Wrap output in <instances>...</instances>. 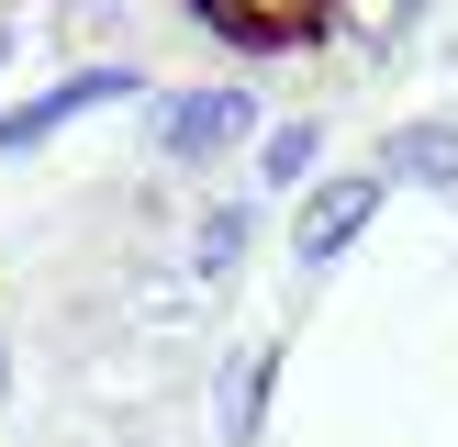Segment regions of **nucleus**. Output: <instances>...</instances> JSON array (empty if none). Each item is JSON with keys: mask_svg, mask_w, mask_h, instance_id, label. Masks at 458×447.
<instances>
[{"mask_svg": "<svg viewBox=\"0 0 458 447\" xmlns=\"http://www.w3.org/2000/svg\"><path fill=\"white\" fill-rule=\"evenodd\" d=\"M258 89H235V79H191V89H168L157 101V156L168 168H224L235 146H258Z\"/></svg>", "mask_w": 458, "mask_h": 447, "instance_id": "nucleus-1", "label": "nucleus"}, {"mask_svg": "<svg viewBox=\"0 0 458 447\" xmlns=\"http://www.w3.org/2000/svg\"><path fill=\"white\" fill-rule=\"evenodd\" d=\"M380 201H392V179H380V168H325L302 201H291V268H302V280H325V268L380 224Z\"/></svg>", "mask_w": 458, "mask_h": 447, "instance_id": "nucleus-2", "label": "nucleus"}, {"mask_svg": "<svg viewBox=\"0 0 458 447\" xmlns=\"http://www.w3.org/2000/svg\"><path fill=\"white\" fill-rule=\"evenodd\" d=\"M134 67L123 56H89V67H67L56 89H34V101H0V156H34V146H56L79 112H112V101H134Z\"/></svg>", "mask_w": 458, "mask_h": 447, "instance_id": "nucleus-3", "label": "nucleus"}, {"mask_svg": "<svg viewBox=\"0 0 458 447\" xmlns=\"http://www.w3.org/2000/svg\"><path fill=\"white\" fill-rule=\"evenodd\" d=\"M268 402H280V335H246L201 369V425L213 447H258L268 436Z\"/></svg>", "mask_w": 458, "mask_h": 447, "instance_id": "nucleus-4", "label": "nucleus"}, {"mask_svg": "<svg viewBox=\"0 0 458 447\" xmlns=\"http://www.w3.org/2000/svg\"><path fill=\"white\" fill-rule=\"evenodd\" d=\"M258 190H235V201H201L191 213V235H179V280L191 291H235L246 280V257H258Z\"/></svg>", "mask_w": 458, "mask_h": 447, "instance_id": "nucleus-5", "label": "nucleus"}, {"mask_svg": "<svg viewBox=\"0 0 458 447\" xmlns=\"http://www.w3.org/2000/svg\"><path fill=\"white\" fill-rule=\"evenodd\" d=\"M369 168L403 179V190H458V112H414V123H392Z\"/></svg>", "mask_w": 458, "mask_h": 447, "instance_id": "nucleus-6", "label": "nucleus"}, {"mask_svg": "<svg viewBox=\"0 0 458 447\" xmlns=\"http://www.w3.org/2000/svg\"><path fill=\"white\" fill-rule=\"evenodd\" d=\"M313 179H325V123H313V112L268 123L258 134V201H302Z\"/></svg>", "mask_w": 458, "mask_h": 447, "instance_id": "nucleus-7", "label": "nucleus"}, {"mask_svg": "<svg viewBox=\"0 0 458 447\" xmlns=\"http://www.w3.org/2000/svg\"><path fill=\"white\" fill-rule=\"evenodd\" d=\"M414 12H425V0H325V22H335L347 45H392Z\"/></svg>", "mask_w": 458, "mask_h": 447, "instance_id": "nucleus-8", "label": "nucleus"}, {"mask_svg": "<svg viewBox=\"0 0 458 447\" xmlns=\"http://www.w3.org/2000/svg\"><path fill=\"white\" fill-rule=\"evenodd\" d=\"M12 392H22V358H12V325H0V414H12Z\"/></svg>", "mask_w": 458, "mask_h": 447, "instance_id": "nucleus-9", "label": "nucleus"}, {"mask_svg": "<svg viewBox=\"0 0 458 447\" xmlns=\"http://www.w3.org/2000/svg\"><path fill=\"white\" fill-rule=\"evenodd\" d=\"M12 45H22V34H12V22H0V67H12Z\"/></svg>", "mask_w": 458, "mask_h": 447, "instance_id": "nucleus-10", "label": "nucleus"}]
</instances>
